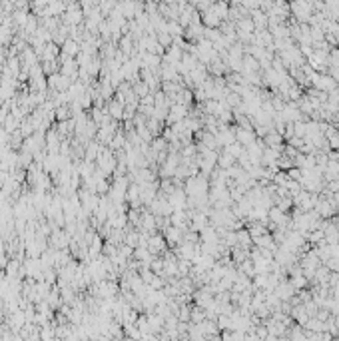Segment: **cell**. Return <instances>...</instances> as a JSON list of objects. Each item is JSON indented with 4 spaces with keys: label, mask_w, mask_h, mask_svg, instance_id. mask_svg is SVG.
I'll list each match as a JSON object with an SVG mask.
<instances>
[]
</instances>
